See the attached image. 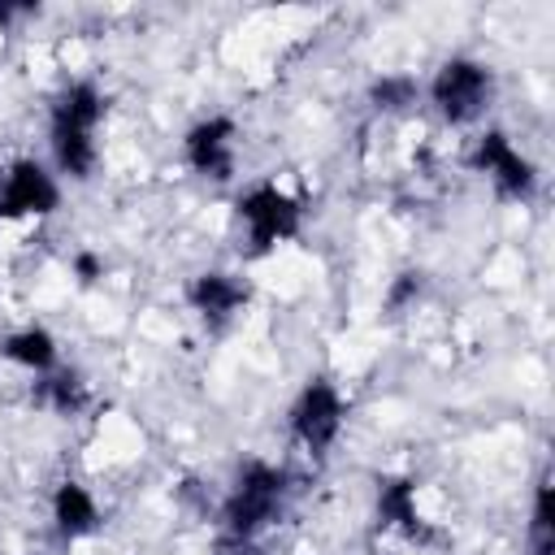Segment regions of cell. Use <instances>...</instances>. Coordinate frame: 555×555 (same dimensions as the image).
I'll list each match as a JSON object with an SVG mask.
<instances>
[{"label": "cell", "instance_id": "cell-15", "mask_svg": "<svg viewBox=\"0 0 555 555\" xmlns=\"http://www.w3.org/2000/svg\"><path fill=\"white\" fill-rule=\"evenodd\" d=\"M43 395H48L56 408H65V412H69V408H78V403H82V382L65 373V377H52V382H43Z\"/></svg>", "mask_w": 555, "mask_h": 555}, {"label": "cell", "instance_id": "cell-5", "mask_svg": "<svg viewBox=\"0 0 555 555\" xmlns=\"http://www.w3.org/2000/svg\"><path fill=\"white\" fill-rule=\"evenodd\" d=\"M56 204V186L48 182V173L30 160H17L4 178V191H0V212L4 217H17V212H48Z\"/></svg>", "mask_w": 555, "mask_h": 555}, {"label": "cell", "instance_id": "cell-17", "mask_svg": "<svg viewBox=\"0 0 555 555\" xmlns=\"http://www.w3.org/2000/svg\"><path fill=\"white\" fill-rule=\"evenodd\" d=\"M412 291H416V278H412V273H408V278H403V282H399V286H395V295H390V299H395V304H403V299H408V295H412Z\"/></svg>", "mask_w": 555, "mask_h": 555}, {"label": "cell", "instance_id": "cell-2", "mask_svg": "<svg viewBox=\"0 0 555 555\" xmlns=\"http://www.w3.org/2000/svg\"><path fill=\"white\" fill-rule=\"evenodd\" d=\"M434 100L451 121L473 117L477 104L486 100V69H477L473 61H447L434 82Z\"/></svg>", "mask_w": 555, "mask_h": 555}, {"label": "cell", "instance_id": "cell-3", "mask_svg": "<svg viewBox=\"0 0 555 555\" xmlns=\"http://www.w3.org/2000/svg\"><path fill=\"white\" fill-rule=\"evenodd\" d=\"M278 490H282V477L273 473V468H264V464H251L247 473H243V481H238V494L230 499V525L238 529V533H251L269 512H273V503H278Z\"/></svg>", "mask_w": 555, "mask_h": 555}, {"label": "cell", "instance_id": "cell-13", "mask_svg": "<svg viewBox=\"0 0 555 555\" xmlns=\"http://www.w3.org/2000/svg\"><path fill=\"white\" fill-rule=\"evenodd\" d=\"M4 356L17 360V364H30V369H48L52 364V338L43 330H26V334H13L4 343Z\"/></svg>", "mask_w": 555, "mask_h": 555}, {"label": "cell", "instance_id": "cell-8", "mask_svg": "<svg viewBox=\"0 0 555 555\" xmlns=\"http://www.w3.org/2000/svg\"><path fill=\"white\" fill-rule=\"evenodd\" d=\"M191 299L199 304V312H208V317H225L230 308L243 304V286L230 282L225 273H204V278L191 286Z\"/></svg>", "mask_w": 555, "mask_h": 555}, {"label": "cell", "instance_id": "cell-10", "mask_svg": "<svg viewBox=\"0 0 555 555\" xmlns=\"http://www.w3.org/2000/svg\"><path fill=\"white\" fill-rule=\"evenodd\" d=\"M95 117H100V95H95L87 82L69 87L65 100L56 104V126H69V130H87V134H91Z\"/></svg>", "mask_w": 555, "mask_h": 555}, {"label": "cell", "instance_id": "cell-1", "mask_svg": "<svg viewBox=\"0 0 555 555\" xmlns=\"http://www.w3.org/2000/svg\"><path fill=\"white\" fill-rule=\"evenodd\" d=\"M238 208H243V217H247V225H251V243H256V251H264L269 243L295 234V225H299V208H295V199L282 195V191H273V186H256Z\"/></svg>", "mask_w": 555, "mask_h": 555}, {"label": "cell", "instance_id": "cell-9", "mask_svg": "<svg viewBox=\"0 0 555 555\" xmlns=\"http://www.w3.org/2000/svg\"><path fill=\"white\" fill-rule=\"evenodd\" d=\"M56 525H61L69 538H78V533H87V529L95 525V503L87 499L82 486L65 481V486L56 490Z\"/></svg>", "mask_w": 555, "mask_h": 555}, {"label": "cell", "instance_id": "cell-14", "mask_svg": "<svg viewBox=\"0 0 555 555\" xmlns=\"http://www.w3.org/2000/svg\"><path fill=\"white\" fill-rule=\"evenodd\" d=\"M533 555H551V486H538V507H533Z\"/></svg>", "mask_w": 555, "mask_h": 555}, {"label": "cell", "instance_id": "cell-6", "mask_svg": "<svg viewBox=\"0 0 555 555\" xmlns=\"http://www.w3.org/2000/svg\"><path fill=\"white\" fill-rule=\"evenodd\" d=\"M477 165H481L486 173H494V182H499L503 195H525V191L533 186V169L507 147L503 134H486V139H481V147H477Z\"/></svg>", "mask_w": 555, "mask_h": 555}, {"label": "cell", "instance_id": "cell-16", "mask_svg": "<svg viewBox=\"0 0 555 555\" xmlns=\"http://www.w3.org/2000/svg\"><path fill=\"white\" fill-rule=\"evenodd\" d=\"M373 100L386 104V108H399V104L412 100V82H408V78H382V82L373 87Z\"/></svg>", "mask_w": 555, "mask_h": 555}, {"label": "cell", "instance_id": "cell-18", "mask_svg": "<svg viewBox=\"0 0 555 555\" xmlns=\"http://www.w3.org/2000/svg\"><path fill=\"white\" fill-rule=\"evenodd\" d=\"M78 273H82V278H95V273H100V264H95L91 256H82V260H78Z\"/></svg>", "mask_w": 555, "mask_h": 555}, {"label": "cell", "instance_id": "cell-4", "mask_svg": "<svg viewBox=\"0 0 555 555\" xmlns=\"http://www.w3.org/2000/svg\"><path fill=\"white\" fill-rule=\"evenodd\" d=\"M338 416H343L338 395H334L325 382H312V386L304 390V399L295 403V434H299L312 451H321V447H330V438L338 434Z\"/></svg>", "mask_w": 555, "mask_h": 555}, {"label": "cell", "instance_id": "cell-12", "mask_svg": "<svg viewBox=\"0 0 555 555\" xmlns=\"http://www.w3.org/2000/svg\"><path fill=\"white\" fill-rule=\"evenodd\" d=\"M377 503H382V516H386V520L403 525L408 533H425L421 520H416V512H412V481H386Z\"/></svg>", "mask_w": 555, "mask_h": 555}, {"label": "cell", "instance_id": "cell-11", "mask_svg": "<svg viewBox=\"0 0 555 555\" xmlns=\"http://www.w3.org/2000/svg\"><path fill=\"white\" fill-rule=\"evenodd\" d=\"M56 134V160H61V169H69V173H87L91 169V134L87 130H69V126H56L52 130Z\"/></svg>", "mask_w": 555, "mask_h": 555}, {"label": "cell", "instance_id": "cell-7", "mask_svg": "<svg viewBox=\"0 0 555 555\" xmlns=\"http://www.w3.org/2000/svg\"><path fill=\"white\" fill-rule=\"evenodd\" d=\"M230 134H234V126L225 117H212V121L195 126L191 139H186L191 165L204 169V173H212V178H225L230 173Z\"/></svg>", "mask_w": 555, "mask_h": 555}]
</instances>
